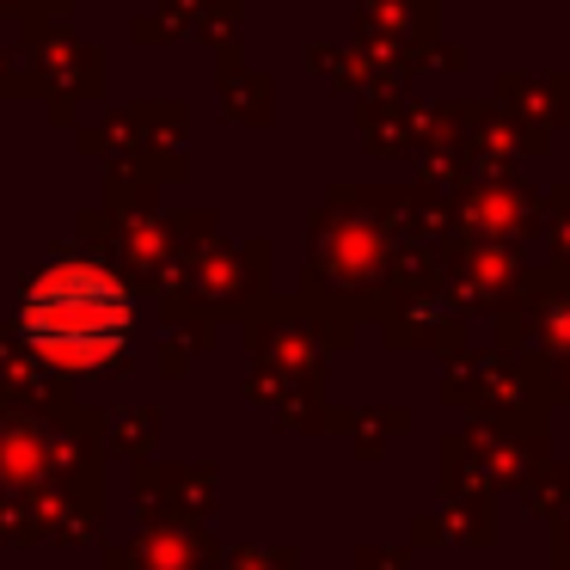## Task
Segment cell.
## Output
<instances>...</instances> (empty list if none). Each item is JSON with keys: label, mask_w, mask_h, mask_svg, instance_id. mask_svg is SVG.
<instances>
[{"label": "cell", "mask_w": 570, "mask_h": 570, "mask_svg": "<svg viewBox=\"0 0 570 570\" xmlns=\"http://www.w3.org/2000/svg\"><path fill=\"white\" fill-rule=\"evenodd\" d=\"M99 301H117V288L105 283L99 271H56L38 283V295H31V332H38V344L50 350H111L117 337H105L99 325H111V332H124V307L99 313Z\"/></svg>", "instance_id": "cell-1"}]
</instances>
